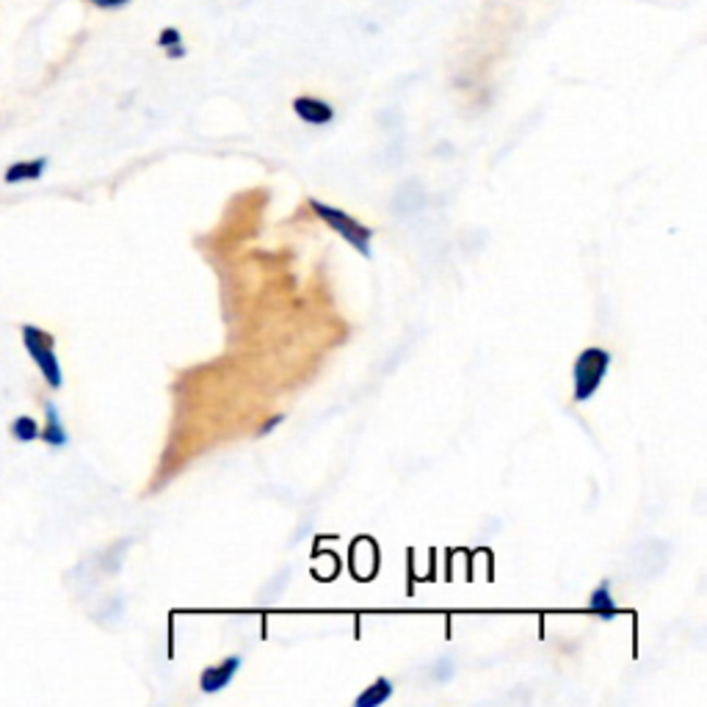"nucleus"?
Wrapping results in <instances>:
<instances>
[{
    "mask_svg": "<svg viewBox=\"0 0 707 707\" xmlns=\"http://www.w3.org/2000/svg\"><path fill=\"white\" fill-rule=\"evenodd\" d=\"M45 415H48V423H45V429L39 431V436L48 445H53V448H61V445H67V431L64 426H61V418H59V409H56V404H45Z\"/></svg>",
    "mask_w": 707,
    "mask_h": 707,
    "instance_id": "6e6552de",
    "label": "nucleus"
},
{
    "mask_svg": "<svg viewBox=\"0 0 707 707\" xmlns=\"http://www.w3.org/2000/svg\"><path fill=\"white\" fill-rule=\"evenodd\" d=\"M431 678H434L436 683H448V680L454 678V663H451V658L436 660V667L431 669Z\"/></svg>",
    "mask_w": 707,
    "mask_h": 707,
    "instance_id": "f8f14e48",
    "label": "nucleus"
},
{
    "mask_svg": "<svg viewBox=\"0 0 707 707\" xmlns=\"http://www.w3.org/2000/svg\"><path fill=\"white\" fill-rule=\"evenodd\" d=\"M48 160H23V164H14L12 169L7 171V183H23V180H39L41 171H45Z\"/></svg>",
    "mask_w": 707,
    "mask_h": 707,
    "instance_id": "1a4fd4ad",
    "label": "nucleus"
},
{
    "mask_svg": "<svg viewBox=\"0 0 707 707\" xmlns=\"http://www.w3.org/2000/svg\"><path fill=\"white\" fill-rule=\"evenodd\" d=\"M589 611L595 613L597 619H613L619 613V606H616V600H613V595H611V580H602L600 586H597L595 591H591V597H589Z\"/></svg>",
    "mask_w": 707,
    "mask_h": 707,
    "instance_id": "423d86ee",
    "label": "nucleus"
},
{
    "mask_svg": "<svg viewBox=\"0 0 707 707\" xmlns=\"http://www.w3.org/2000/svg\"><path fill=\"white\" fill-rule=\"evenodd\" d=\"M283 423H285V415H274V418H268L263 426H260L257 436H268L274 429H279V426H283Z\"/></svg>",
    "mask_w": 707,
    "mask_h": 707,
    "instance_id": "ddd939ff",
    "label": "nucleus"
},
{
    "mask_svg": "<svg viewBox=\"0 0 707 707\" xmlns=\"http://www.w3.org/2000/svg\"><path fill=\"white\" fill-rule=\"evenodd\" d=\"M241 667H243L241 655H230V658H225L221 663H213V667L202 669L200 688L205 691V694H218V691H225L227 685L236 680V674L241 672Z\"/></svg>",
    "mask_w": 707,
    "mask_h": 707,
    "instance_id": "20e7f679",
    "label": "nucleus"
},
{
    "mask_svg": "<svg viewBox=\"0 0 707 707\" xmlns=\"http://www.w3.org/2000/svg\"><path fill=\"white\" fill-rule=\"evenodd\" d=\"M160 48L169 50L171 59H180V56H185V48H183V36H180V31L177 28H166L164 34H160L158 39Z\"/></svg>",
    "mask_w": 707,
    "mask_h": 707,
    "instance_id": "9b49d317",
    "label": "nucleus"
},
{
    "mask_svg": "<svg viewBox=\"0 0 707 707\" xmlns=\"http://www.w3.org/2000/svg\"><path fill=\"white\" fill-rule=\"evenodd\" d=\"M393 680L390 678H376L366 691H362L357 699H354V707H379L393 696Z\"/></svg>",
    "mask_w": 707,
    "mask_h": 707,
    "instance_id": "0eeeda50",
    "label": "nucleus"
},
{
    "mask_svg": "<svg viewBox=\"0 0 707 707\" xmlns=\"http://www.w3.org/2000/svg\"><path fill=\"white\" fill-rule=\"evenodd\" d=\"M39 423H36L34 418H28V415H20L12 423V436L17 442H34L36 436H39Z\"/></svg>",
    "mask_w": 707,
    "mask_h": 707,
    "instance_id": "9d476101",
    "label": "nucleus"
},
{
    "mask_svg": "<svg viewBox=\"0 0 707 707\" xmlns=\"http://www.w3.org/2000/svg\"><path fill=\"white\" fill-rule=\"evenodd\" d=\"M310 207H313L315 216H319L321 221L329 227V230H335L337 236L348 243V247L357 249L362 257H371L373 254L371 252L373 227L362 225L360 218L348 216L346 211H340V207H335V205H326V202H321V200H310Z\"/></svg>",
    "mask_w": 707,
    "mask_h": 707,
    "instance_id": "f03ea898",
    "label": "nucleus"
},
{
    "mask_svg": "<svg viewBox=\"0 0 707 707\" xmlns=\"http://www.w3.org/2000/svg\"><path fill=\"white\" fill-rule=\"evenodd\" d=\"M23 343L28 348L31 360L36 362L39 373L45 376V382L53 390H59L64 384V373H61L59 357H56V337L50 332L39 329L34 324L23 326Z\"/></svg>",
    "mask_w": 707,
    "mask_h": 707,
    "instance_id": "7ed1b4c3",
    "label": "nucleus"
},
{
    "mask_svg": "<svg viewBox=\"0 0 707 707\" xmlns=\"http://www.w3.org/2000/svg\"><path fill=\"white\" fill-rule=\"evenodd\" d=\"M92 3H95V7H100V9H117V7H124L128 0H92Z\"/></svg>",
    "mask_w": 707,
    "mask_h": 707,
    "instance_id": "4468645a",
    "label": "nucleus"
},
{
    "mask_svg": "<svg viewBox=\"0 0 707 707\" xmlns=\"http://www.w3.org/2000/svg\"><path fill=\"white\" fill-rule=\"evenodd\" d=\"M293 111L301 122L313 124V128H324V124H329L335 119V108L326 100H321V97H296Z\"/></svg>",
    "mask_w": 707,
    "mask_h": 707,
    "instance_id": "39448f33",
    "label": "nucleus"
},
{
    "mask_svg": "<svg viewBox=\"0 0 707 707\" xmlns=\"http://www.w3.org/2000/svg\"><path fill=\"white\" fill-rule=\"evenodd\" d=\"M611 360V351L600 346H589L578 354V360L572 366V402L586 404L595 398L597 390L606 382Z\"/></svg>",
    "mask_w": 707,
    "mask_h": 707,
    "instance_id": "f257e3e1",
    "label": "nucleus"
}]
</instances>
